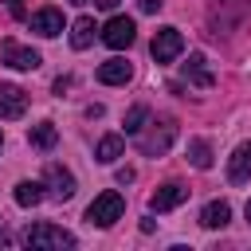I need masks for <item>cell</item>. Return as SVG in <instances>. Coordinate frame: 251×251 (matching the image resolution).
Listing matches in <instances>:
<instances>
[{"label":"cell","mask_w":251,"mask_h":251,"mask_svg":"<svg viewBox=\"0 0 251 251\" xmlns=\"http://www.w3.org/2000/svg\"><path fill=\"white\" fill-rule=\"evenodd\" d=\"M161 4H165V0H137L141 12H161Z\"/></svg>","instance_id":"7402d4cb"},{"label":"cell","mask_w":251,"mask_h":251,"mask_svg":"<svg viewBox=\"0 0 251 251\" xmlns=\"http://www.w3.org/2000/svg\"><path fill=\"white\" fill-rule=\"evenodd\" d=\"M122 149H126L122 137H118V133H106V137L94 145V161H98V165H114V161L122 157Z\"/></svg>","instance_id":"2e32d148"},{"label":"cell","mask_w":251,"mask_h":251,"mask_svg":"<svg viewBox=\"0 0 251 251\" xmlns=\"http://www.w3.org/2000/svg\"><path fill=\"white\" fill-rule=\"evenodd\" d=\"M0 145H4V137H0Z\"/></svg>","instance_id":"83f0119b"},{"label":"cell","mask_w":251,"mask_h":251,"mask_svg":"<svg viewBox=\"0 0 251 251\" xmlns=\"http://www.w3.org/2000/svg\"><path fill=\"white\" fill-rule=\"evenodd\" d=\"M247 224H251V200H247Z\"/></svg>","instance_id":"484cf974"},{"label":"cell","mask_w":251,"mask_h":251,"mask_svg":"<svg viewBox=\"0 0 251 251\" xmlns=\"http://www.w3.org/2000/svg\"><path fill=\"white\" fill-rule=\"evenodd\" d=\"M173 141H176V122H161L149 137H141V153L145 157H161V153H169Z\"/></svg>","instance_id":"8992f818"},{"label":"cell","mask_w":251,"mask_h":251,"mask_svg":"<svg viewBox=\"0 0 251 251\" xmlns=\"http://www.w3.org/2000/svg\"><path fill=\"white\" fill-rule=\"evenodd\" d=\"M94 4H98V8H106V12H114V8H118V0H94Z\"/></svg>","instance_id":"cb8c5ba5"},{"label":"cell","mask_w":251,"mask_h":251,"mask_svg":"<svg viewBox=\"0 0 251 251\" xmlns=\"http://www.w3.org/2000/svg\"><path fill=\"white\" fill-rule=\"evenodd\" d=\"M145 118H149V106H133V110L126 114V133H141Z\"/></svg>","instance_id":"ffe728a7"},{"label":"cell","mask_w":251,"mask_h":251,"mask_svg":"<svg viewBox=\"0 0 251 251\" xmlns=\"http://www.w3.org/2000/svg\"><path fill=\"white\" fill-rule=\"evenodd\" d=\"M4 8H8V16L24 20V0H4Z\"/></svg>","instance_id":"44dd1931"},{"label":"cell","mask_w":251,"mask_h":251,"mask_svg":"<svg viewBox=\"0 0 251 251\" xmlns=\"http://www.w3.org/2000/svg\"><path fill=\"white\" fill-rule=\"evenodd\" d=\"M184 200H188V188L176 184V180H169V184H161V188L149 196V208H153V212H169V208H176V204H184Z\"/></svg>","instance_id":"9c48e42d"},{"label":"cell","mask_w":251,"mask_h":251,"mask_svg":"<svg viewBox=\"0 0 251 251\" xmlns=\"http://www.w3.org/2000/svg\"><path fill=\"white\" fill-rule=\"evenodd\" d=\"M227 220H231V204L227 200H212V204H204V212H200V224L204 227H227Z\"/></svg>","instance_id":"5bb4252c"},{"label":"cell","mask_w":251,"mask_h":251,"mask_svg":"<svg viewBox=\"0 0 251 251\" xmlns=\"http://www.w3.org/2000/svg\"><path fill=\"white\" fill-rule=\"evenodd\" d=\"M20 243H24V247H35V251H39V247L63 251V247H75V235L63 231V227H55V224H31V227H24Z\"/></svg>","instance_id":"6da1fadb"},{"label":"cell","mask_w":251,"mask_h":251,"mask_svg":"<svg viewBox=\"0 0 251 251\" xmlns=\"http://www.w3.org/2000/svg\"><path fill=\"white\" fill-rule=\"evenodd\" d=\"M184 75H188V82H192V86H200V90H208V86L216 82V75L208 71V59H204L200 51H192V55H188V63H184Z\"/></svg>","instance_id":"4fadbf2b"},{"label":"cell","mask_w":251,"mask_h":251,"mask_svg":"<svg viewBox=\"0 0 251 251\" xmlns=\"http://www.w3.org/2000/svg\"><path fill=\"white\" fill-rule=\"evenodd\" d=\"M188 161H192V169H212V145L204 137H192L188 141Z\"/></svg>","instance_id":"d6986e66"},{"label":"cell","mask_w":251,"mask_h":251,"mask_svg":"<svg viewBox=\"0 0 251 251\" xmlns=\"http://www.w3.org/2000/svg\"><path fill=\"white\" fill-rule=\"evenodd\" d=\"M0 59L12 67V71H35L43 59H39V51H31V47H24V43H16V39H8L4 47H0Z\"/></svg>","instance_id":"5b68a950"},{"label":"cell","mask_w":251,"mask_h":251,"mask_svg":"<svg viewBox=\"0 0 251 251\" xmlns=\"http://www.w3.org/2000/svg\"><path fill=\"white\" fill-rule=\"evenodd\" d=\"M31 145L35 149H55V141H59V129H55V122H39V126H31Z\"/></svg>","instance_id":"ac0fdd59"},{"label":"cell","mask_w":251,"mask_h":251,"mask_svg":"<svg viewBox=\"0 0 251 251\" xmlns=\"http://www.w3.org/2000/svg\"><path fill=\"white\" fill-rule=\"evenodd\" d=\"M75 4H86V0H75Z\"/></svg>","instance_id":"4316f807"},{"label":"cell","mask_w":251,"mask_h":251,"mask_svg":"<svg viewBox=\"0 0 251 251\" xmlns=\"http://www.w3.org/2000/svg\"><path fill=\"white\" fill-rule=\"evenodd\" d=\"M43 188H47V196H55V200H71L75 196V176L63 169V165H47V173H43Z\"/></svg>","instance_id":"52a82bcc"},{"label":"cell","mask_w":251,"mask_h":251,"mask_svg":"<svg viewBox=\"0 0 251 251\" xmlns=\"http://www.w3.org/2000/svg\"><path fill=\"white\" fill-rule=\"evenodd\" d=\"M94 31H98L94 20H90V16H78V20L71 24V47H75V51H86V47L94 43Z\"/></svg>","instance_id":"9a60e30c"},{"label":"cell","mask_w":251,"mask_h":251,"mask_svg":"<svg viewBox=\"0 0 251 251\" xmlns=\"http://www.w3.org/2000/svg\"><path fill=\"white\" fill-rule=\"evenodd\" d=\"M129 78H133V63H126V59H106L98 67V82H106V86H122Z\"/></svg>","instance_id":"8fae6325"},{"label":"cell","mask_w":251,"mask_h":251,"mask_svg":"<svg viewBox=\"0 0 251 251\" xmlns=\"http://www.w3.org/2000/svg\"><path fill=\"white\" fill-rule=\"evenodd\" d=\"M31 31L43 35V39L59 35V31H63V12H59V8H39V12L31 16Z\"/></svg>","instance_id":"30bf717a"},{"label":"cell","mask_w":251,"mask_h":251,"mask_svg":"<svg viewBox=\"0 0 251 251\" xmlns=\"http://www.w3.org/2000/svg\"><path fill=\"white\" fill-rule=\"evenodd\" d=\"M133 35H137V27H133V20H129V16H110V20H106V27H102V43H106V47H114V51L129 47V43H133Z\"/></svg>","instance_id":"277c9868"},{"label":"cell","mask_w":251,"mask_h":251,"mask_svg":"<svg viewBox=\"0 0 251 251\" xmlns=\"http://www.w3.org/2000/svg\"><path fill=\"white\" fill-rule=\"evenodd\" d=\"M122 212H126V200H122V192H98L94 200H90V208H86V224H94V227H110V224H118L122 220Z\"/></svg>","instance_id":"7a4b0ae2"},{"label":"cell","mask_w":251,"mask_h":251,"mask_svg":"<svg viewBox=\"0 0 251 251\" xmlns=\"http://www.w3.org/2000/svg\"><path fill=\"white\" fill-rule=\"evenodd\" d=\"M149 51H153L157 63H173V59L184 51V35H180V27H161V31L153 35Z\"/></svg>","instance_id":"3957f363"},{"label":"cell","mask_w":251,"mask_h":251,"mask_svg":"<svg viewBox=\"0 0 251 251\" xmlns=\"http://www.w3.org/2000/svg\"><path fill=\"white\" fill-rule=\"evenodd\" d=\"M247 176H251V141L235 145V153H231V161H227V180H231V184H243Z\"/></svg>","instance_id":"7c38bea8"},{"label":"cell","mask_w":251,"mask_h":251,"mask_svg":"<svg viewBox=\"0 0 251 251\" xmlns=\"http://www.w3.org/2000/svg\"><path fill=\"white\" fill-rule=\"evenodd\" d=\"M0 243H8V231H4V224H0Z\"/></svg>","instance_id":"d4e9b609"},{"label":"cell","mask_w":251,"mask_h":251,"mask_svg":"<svg viewBox=\"0 0 251 251\" xmlns=\"http://www.w3.org/2000/svg\"><path fill=\"white\" fill-rule=\"evenodd\" d=\"M133 176H137V173H133V169H118V184H129V180H133Z\"/></svg>","instance_id":"603a6c76"},{"label":"cell","mask_w":251,"mask_h":251,"mask_svg":"<svg viewBox=\"0 0 251 251\" xmlns=\"http://www.w3.org/2000/svg\"><path fill=\"white\" fill-rule=\"evenodd\" d=\"M24 110H27V94L12 82H0V118L12 122V118H24Z\"/></svg>","instance_id":"ba28073f"},{"label":"cell","mask_w":251,"mask_h":251,"mask_svg":"<svg viewBox=\"0 0 251 251\" xmlns=\"http://www.w3.org/2000/svg\"><path fill=\"white\" fill-rule=\"evenodd\" d=\"M43 196H47V192H43L39 180H20V184H16V204H20V208H35Z\"/></svg>","instance_id":"e0dca14e"}]
</instances>
